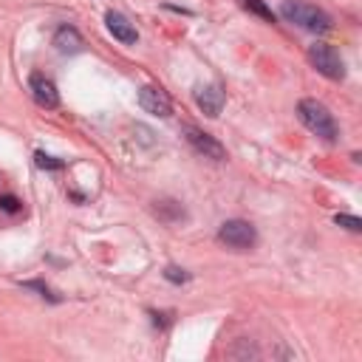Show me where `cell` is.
I'll list each match as a JSON object with an SVG mask.
<instances>
[{
	"mask_svg": "<svg viewBox=\"0 0 362 362\" xmlns=\"http://www.w3.org/2000/svg\"><path fill=\"white\" fill-rule=\"evenodd\" d=\"M240 6L246 8V11H252V14H257L260 20H266V23H272L274 20V11L263 3V0H240Z\"/></svg>",
	"mask_w": 362,
	"mask_h": 362,
	"instance_id": "obj_11",
	"label": "cell"
},
{
	"mask_svg": "<svg viewBox=\"0 0 362 362\" xmlns=\"http://www.w3.org/2000/svg\"><path fill=\"white\" fill-rule=\"evenodd\" d=\"M339 226H345V229H351V232H362V221L356 218V215H337L334 218Z\"/></svg>",
	"mask_w": 362,
	"mask_h": 362,
	"instance_id": "obj_12",
	"label": "cell"
},
{
	"mask_svg": "<svg viewBox=\"0 0 362 362\" xmlns=\"http://www.w3.org/2000/svg\"><path fill=\"white\" fill-rule=\"evenodd\" d=\"M195 102H198V107H201L206 116L215 119V116L221 113L226 96H223L221 85H198V88H195Z\"/></svg>",
	"mask_w": 362,
	"mask_h": 362,
	"instance_id": "obj_8",
	"label": "cell"
},
{
	"mask_svg": "<svg viewBox=\"0 0 362 362\" xmlns=\"http://www.w3.org/2000/svg\"><path fill=\"white\" fill-rule=\"evenodd\" d=\"M0 209L6 212H20V201L14 195H0Z\"/></svg>",
	"mask_w": 362,
	"mask_h": 362,
	"instance_id": "obj_15",
	"label": "cell"
},
{
	"mask_svg": "<svg viewBox=\"0 0 362 362\" xmlns=\"http://www.w3.org/2000/svg\"><path fill=\"white\" fill-rule=\"evenodd\" d=\"M181 130H184L187 141L192 144V150H195V153H201L204 158H212V161H223V158H226V150H223V144H221L218 139H212L209 133L198 130L195 124H184Z\"/></svg>",
	"mask_w": 362,
	"mask_h": 362,
	"instance_id": "obj_5",
	"label": "cell"
},
{
	"mask_svg": "<svg viewBox=\"0 0 362 362\" xmlns=\"http://www.w3.org/2000/svg\"><path fill=\"white\" fill-rule=\"evenodd\" d=\"M139 105H141V110H147L150 116H158V119H167L173 113V102H170L167 90L156 88V85H144L139 90Z\"/></svg>",
	"mask_w": 362,
	"mask_h": 362,
	"instance_id": "obj_6",
	"label": "cell"
},
{
	"mask_svg": "<svg viewBox=\"0 0 362 362\" xmlns=\"http://www.w3.org/2000/svg\"><path fill=\"white\" fill-rule=\"evenodd\" d=\"M297 116H300V122H303L314 136H320V139H325V141H334V139H337V122H334L331 110H328L322 102H317V99H300Z\"/></svg>",
	"mask_w": 362,
	"mask_h": 362,
	"instance_id": "obj_2",
	"label": "cell"
},
{
	"mask_svg": "<svg viewBox=\"0 0 362 362\" xmlns=\"http://www.w3.org/2000/svg\"><path fill=\"white\" fill-rule=\"evenodd\" d=\"M218 238L226 243V246H232V249H252L255 243H257V232H255V226L249 223V221H223L221 223V229H218Z\"/></svg>",
	"mask_w": 362,
	"mask_h": 362,
	"instance_id": "obj_4",
	"label": "cell"
},
{
	"mask_svg": "<svg viewBox=\"0 0 362 362\" xmlns=\"http://www.w3.org/2000/svg\"><path fill=\"white\" fill-rule=\"evenodd\" d=\"M280 17L286 23H294V25L305 28V31H314V34L331 31V17L322 8H317L314 3H305V0H286L280 6Z\"/></svg>",
	"mask_w": 362,
	"mask_h": 362,
	"instance_id": "obj_1",
	"label": "cell"
},
{
	"mask_svg": "<svg viewBox=\"0 0 362 362\" xmlns=\"http://www.w3.org/2000/svg\"><path fill=\"white\" fill-rule=\"evenodd\" d=\"M34 158H37V167H42V170H59L62 167V161H57V158H51L45 153H37Z\"/></svg>",
	"mask_w": 362,
	"mask_h": 362,
	"instance_id": "obj_14",
	"label": "cell"
},
{
	"mask_svg": "<svg viewBox=\"0 0 362 362\" xmlns=\"http://www.w3.org/2000/svg\"><path fill=\"white\" fill-rule=\"evenodd\" d=\"M54 45L59 54H79L82 51V34L74 25H59L54 34Z\"/></svg>",
	"mask_w": 362,
	"mask_h": 362,
	"instance_id": "obj_10",
	"label": "cell"
},
{
	"mask_svg": "<svg viewBox=\"0 0 362 362\" xmlns=\"http://www.w3.org/2000/svg\"><path fill=\"white\" fill-rule=\"evenodd\" d=\"M308 62L328 79H342L345 76V62L339 57V51L328 42H314L308 45Z\"/></svg>",
	"mask_w": 362,
	"mask_h": 362,
	"instance_id": "obj_3",
	"label": "cell"
},
{
	"mask_svg": "<svg viewBox=\"0 0 362 362\" xmlns=\"http://www.w3.org/2000/svg\"><path fill=\"white\" fill-rule=\"evenodd\" d=\"M164 277H167L170 283H187V280H189V274H187L184 269H178V266H167V269H164Z\"/></svg>",
	"mask_w": 362,
	"mask_h": 362,
	"instance_id": "obj_13",
	"label": "cell"
},
{
	"mask_svg": "<svg viewBox=\"0 0 362 362\" xmlns=\"http://www.w3.org/2000/svg\"><path fill=\"white\" fill-rule=\"evenodd\" d=\"M25 288H34V291H40L42 297H51V300H57V297L48 291V286H42V283H25Z\"/></svg>",
	"mask_w": 362,
	"mask_h": 362,
	"instance_id": "obj_16",
	"label": "cell"
},
{
	"mask_svg": "<svg viewBox=\"0 0 362 362\" xmlns=\"http://www.w3.org/2000/svg\"><path fill=\"white\" fill-rule=\"evenodd\" d=\"M105 23H107V31H110L119 42H124V45H133V42L139 40V31L133 28V23H130L124 14L107 11V14H105Z\"/></svg>",
	"mask_w": 362,
	"mask_h": 362,
	"instance_id": "obj_9",
	"label": "cell"
},
{
	"mask_svg": "<svg viewBox=\"0 0 362 362\" xmlns=\"http://www.w3.org/2000/svg\"><path fill=\"white\" fill-rule=\"evenodd\" d=\"M28 90H31V96H34V102L40 105V107H57L59 105V93H57V85L48 79V76H42V74H31L28 76Z\"/></svg>",
	"mask_w": 362,
	"mask_h": 362,
	"instance_id": "obj_7",
	"label": "cell"
}]
</instances>
